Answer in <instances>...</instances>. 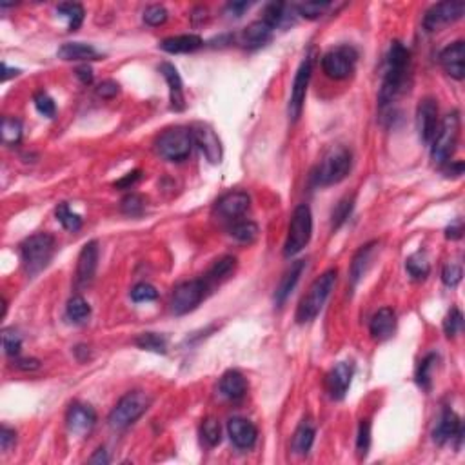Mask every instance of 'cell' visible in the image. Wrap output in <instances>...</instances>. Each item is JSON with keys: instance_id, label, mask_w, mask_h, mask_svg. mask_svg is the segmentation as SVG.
<instances>
[{"instance_id": "obj_1", "label": "cell", "mask_w": 465, "mask_h": 465, "mask_svg": "<svg viewBox=\"0 0 465 465\" xmlns=\"http://www.w3.org/2000/svg\"><path fill=\"white\" fill-rule=\"evenodd\" d=\"M409 60H411L409 49L401 42H392L391 48H389V53H387L386 75H383L382 88H380V95H378L380 106L391 104L404 91Z\"/></svg>"}, {"instance_id": "obj_46", "label": "cell", "mask_w": 465, "mask_h": 465, "mask_svg": "<svg viewBox=\"0 0 465 465\" xmlns=\"http://www.w3.org/2000/svg\"><path fill=\"white\" fill-rule=\"evenodd\" d=\"M120 209H122L124 215L138 216L142 215L144 209H146V202H144V198L140 195L131 193V195H128L124 198L122 204H120Z\"/></svg>"}, {"instance_id": "obj_12", "label": "cell", "mask_w": 465, "mask_h": 465, "mask_svg": "<svg viewBox=\"0 0 465 465\" xmlns=\"http://www.w3.org/2000/svg\"><path fill=\"white\" fill-rule=\"evenodd\" d=\"M465 13L464 2H440L433 6L424 17V28L427 31H438L447 24L460 20Z\"/></svg>"}, {"instance_id": "obj_18", "label": "cell", "mask_w": 465, "mask_h": 465, "mask_svg": "<svg viewBox=\"0 0 465 465\" xmlns=\"http://www.w3.org/2000/svg\"><path fill=\"white\" fill-rule=\"evenodd\" d=\"M440 64L449 77L462 80L465 77V44L462 40L453 42L440 53Z\"/></svg>"}, {"instance_id": "obj_15", "label": "cell", "mask_w": 465, "mask_h": 465, "mask_svg": "<svg viewBox=\"0 0 465 465\" xmlns=\"http://www.w3.org/2000/svg\"><path fill=\"white\" fill-rule=\"evenodd\" d=\"M251 198L245 191H229L216 200V213L225 220H236L249 209Z\"/></svg>"}, {"instance_id": "obj_4", "label": "cell", "mask_w": 465, "mask_h": 465, "mask_svg": "<svg viewBox=\"0 0 465 465\" xmlns=\"http://www.w3.org/2000/svg\"><path fill=\"white\" fill-rule=\"evenodd\" d=\"M55 253V238L49 233H37L28 236L20 244V256L22 264L30 276L39 274L46 265L51 262Z\"/></svg>"}, {"instance_id": "obj_25", "label": "cell", "mask_w": 465, "mask_h": 465, "mask_svg": "<svg viewBox=\"0 0 465 465\" xmlns=\"http://www.w3.org/2000/svg\"><path fill=\"white\" fill-rule=\"evenodd\" d=\"M304 269H305V260H296L294 264H291V267L285 271L282 280H280L278 287L274 291V302H276V304L282 305L285 300H287L289 294L293 293V289L296 287V284H298V280L300 276H302V273H304Z\"/></svg>"}, {"instance_id": "obj_50", "label": "cell", "mask_w": 465, "mask_h": 465, "mask_svg": "<svg viewBox=\"0 0 465 465\" xmlns=\"http://www.w3.org/2000/svg\"><path fill=\"white\" fill-rule=\"evenodd\" d=\"M167 20V10L160 4H153L144 11V22L149 26H162Z\"/></svg>"}, {"instance_id": "obj_31", "label": "cell", "mask_w": 465, "mask_h": 465, "mask_svg": "<svg viewBox=\"0 0 465 465\" xmlns=\"http://www.w3.org/2000/svg\"><path fill=\"white\" fill-rule=\"evenodd\" d=\"M289 10H293V8H289V6L282 4V2H273V4H267L264 10V20L265 24L269 26L271 30H276V28H282V26H287L289 22H293L291 20V15H289Z\"/></svg>"}, {"instance_id": "obj_26", "label": "cell", "mask_w": 465, "mask_h": 465, "mask_svg": "<svg viewBox=\"0 0 465 465\" xmlns=\"http://www.w3.org/2000/svg\"><path fill=\"white\" fill-rule=\"evenodd\" d=\"M204 46V40L198 35H177V37H169L160 42V49H164L166 53H193L196 49H200Z\"/></svg>"}, {"instance_id": "obj_52", "label": "cell", "mask_w": 465, "mask_h": 465, "mask_svg": "<svg viewBox=\"0 0 465 465\" xmlns=\"http://www.w3.org/2000/svg\"><path fill=\"white\" fill-rule=\"evenodd\" d=\"M118 91H120V86L113 80H104L102 84H98L97 95L102 98H113L117 97Z\"/></svg>"}, {"instance_id": "obj_51", "label": "cell", "mask_w": 465, "mask_h": 465, "mask_svg": "<svg viewBox=\"0 0 465 465\" xmlns=\"http://www.w3.org/2000/svg\"><path fill=\"white\" fill-rule=\"evenodd\" d=\"M462 267L458 264H447L442 271V282L447 285V287H456V285L462 282Z\"/></svg>"}, {"instance_id": "obj_11", "label": "cell", "mask_w": 465, "mask_h": 465, "mask_svg": "<svg viewBox=\"0 0 465 465\" xmlns=\"http://www.w3.org/2000/svg\"><path fill=\"white\" fill-rule=\"evenodd\" d=\"M311 71H313V60L305 59L302 64H300L298 71L294 75L293 88H291V98H289V118L296 122L302 115V109H304L305 95H307V86L309 80H311Z\"/></svg>"}, {"instance_id": "obj_24", "label": "cell", "mask_w": 465, "mask_h": 465, "mask_svg": "<svg viewBox=\"0 0 465 465\" xmlns=\"http://www.w3.org/2000/svg\"><path fill=\"white\" fill-rule=\"evenodd\" d=\"M271 37H273V30L265 24L264 20L260 19L255 20V22H251L247 28L242 30V33L238 35V42L244 48H260L265 42H269Z\"/></svg>"}, {"instance_id": "obj_44", "label": "cell", "mask_w": 465, "mask_h": 465, "mask_svg": "<svg viewBox=\"0 0 465 465\" xmlns=\"http://www.w3.org/2000/svg\"><path fill=\"white\" fill-rule=\"evenodd\" d=\"M2 348H4V353L10 354V357H15L20 353L22 338L15 329H4L2 331Z\"/></svg>"}, {"instance_id": "obj_6", "label": "cell", "mask_w": 465, "mask_h": 465, "mask_svg": "<svg viewBox=\"0 0 465 465\" xmlns=\"http://www.w3.org/2000/svg\"><path fill=\"white\" fill-rule=\"evenodd\" d=\"M311 235H313V215H311L309 206L300 204L293 211V216H291V222H289L287 238H285L284 244V255L287 258L298 255L300 251L309 244Z\"/></svg>"}, {"instance_id": "obj_41", "label": "cell", "mask_w": 465, "mask_h": 465, "mask_svg": "<svg viewBox=\"0 0 465 465\" xmlns=\"http://www.w3.org/2000/svg\"><path fill=\"white\" fill-rule=\"evenodd\" d=\"M329 8H331V2H305V4L296 6V11H298L300 17L314 20L325 15Z\"/></svg>"}, {"instance_id": "obj_58", "label": "cell", "mask_w": 465, "mask_h": 465, "mask_svg": "<svg viewBox=\"0 0 465 465\" xmlns=\"http://www.w3.org/2000/svg\"><path fill=\"white\" fill-rule=\"evenodd\" d=\"M247 8H249V4H247V2H231V4L227 6V10H229L235 17H240L242 13L247 10Z\"/></svg>"}, {"instance_id": "obj_19", "label": "cell", "mask_w": 465, "mask_h": 465, "mask_svg": "<svg viewBox=\"0 0 465 465\" xmlns=\"http://www.w3.org/2000/svg\"><path fill=\"white\" fill-rule=\"evenodd\" d=\"M227 433H229L231 442L238 449H251V447L255 446L256 436H258L255 424L247 420V418L240 417L231 418L227 421Z\"/></svg>"}, {"instance_id": "obj_45", "label": "cell", "mask_w": 465, "mask_h": 465, "mask_svg": "<svg viewBox=\"0 0 465 465\" xmlns=\"http://www.w3.org/2000/svg\"><path fill=\"white\" fill-rule=\"evenodd\" d=\"M158 298V291L153 287L151 284L140 282L131 289V300L137 304H144V302H153Z\"/></svg>"}, {"instance_id": "obj_13", "label": "cell", "mask_w": 465, "mask_h": 465, "mask_svg": "<svg viewBox=\"0 0 465 465\" xmlns=\"http://www.w3.org/2000/svg\"><path fill=\"white\" fill-rule=\"evenodd\" d=\"M438 104L435 98L427 97L420 100L417 109V128L420 140L424 144H431L438 131Z\"/></svg>"}, {"instance_id": "obj_33", "label": "cell", "mask_w": 465, "mask_h": 465, "mask_svg": "<svg viewBox=\"0 0 465 465\" xmlns=\"http://www.w3.org/2000/svg\"><path fill=\"white\" fill-rule=\"evenodd\" d=\"M57 13L68 20L69 31L79 30L80 26H82V22H84V15H86V13H84L82 6L77 4V2H64V4H59V8H57Z\"/></svg>"}, {"instance_id": "obj_22", "label": "cell", "mask_w": 465, "mask_h": 465, "mask_svg": "<svg viewBox=\"0 0 465 465\" xmlns=\"http://www.w3.org/2000/svg\"><path fill=\"white\" fill-rule=\"evenodd\" d=\"M397 331V313L391 307L378 309L377 313L372 314L371 322H369V333L374 340L383 342L387 338H391Z\"/></svg>"}, {"instance_id": "obj_42", "label": "cell", "mask_w": 465, "mask_h": 465, "mask_svg": "<svg viewBox=\"0 0 465 465\" xmlns=\"http://www.w3.org/2000/svg\"><path fill=\"white\" fill-rule=\"evenodd\" d=\"M353 204H354L353 196H345V198H342V200L338 202L336 207L333 209V215H331L334 229H338L343 222L348 220L349 215H351V211H353Z\"/></svg>"}, {"instance_id": "obj_59", "label": "cell", "mask_w": 465, "mask_h": 465, "mask_svg": "<svg viewBox=\"0 0 465 465\" xmlns=\"http://www.w3.org/2000/svg\"><path fill=\"white\" fill-rule=\"evenodd\" d=\"M108 462H109V458L104 449H98L97 453L89 458V464H108Z\"/></svg>"}, {"instance_id": "obj_16", "label": "cell", "mask_w": 465, "mask_h": 465, "mask_svg": "<svg viewBox=\"0 0 465 465\" xmlns=\"http://www.w3.org/2000/svg\"><path fill=\"white\" fill-rule=\"evenodd\" d=\"M462 438H464V426H462L460 417L455 411L446 409L442 412L440 420H438L435 431H433V440L444 446L450 440L462 442Z\"/></svg>"}, {"instance_id": "obj_43", "label": "cell", "mask_w": 465, "mask_h": 465, "mask_svg": "<svg viewBox=\"0 0 465 465\" xmlns=\"http://www.w3.org/2000/svg\"><path fill=\"white\" fill-rule=\"evenodd\" d=\"M371 447V421L362 420L358 427V438H357V449L360 458H366Z\"/></svg>"}, {"instance_id": "obj_48", "label": "cell", "mask_w": 465, "mask_h": 465, "mask_svg": "<svg viewBox=\"0 0 465 465\" xmlns=\"http://www.w3.org/2000/svg\"><path fill=\"white\" fill-rule=\"evenodd\" d=\"M462 325H464V314H462L460 309L453 307L444 320V331L449 338L456 336L462 331Z\"/></svg>"}, {"instance_id": "obj_40", "label": "cell", "mask_w": 465, "mask_h": 465, "mask_svg": "<svg viewBox=\"0 0 465 465\" xmlns=\"http://www.w3.org/2000/svg\"><path fill=\"white\" fill-rule=\"evenodd\" d=\"M436 360H438V357H436L435 353H431L427 354V357L420 362V366H418L417 383L420 387H424V389H429V387H431V369L435 368Z\"/></svg>"}, {"instance_id": "obj_21", "label": "cell", "mask_w": 465, "mask_h": 465, "mask_svg": "<svg viewBox=\"0 0 465 465\" xmlns=\"http://www.w3.org/2000/svg\"><path fill=\"white\" fill-rule=\"evenodd\" d=\"M98 265V244L95 240L84 245L77 264V284L88 285L93 280Z\"/></svg>"}, {"instance_id": "obj_49", "label": "cell", "mask_w": 465, "mask_h": 465, "mask_svg": "<svg viewBox=\"0 0 465 465\" xmlns=\"http://www.w3.org/2000/svg\"><path fill=\"white\" fill-rule=\"evenodd\" d=\"M33 102H35V108H37V111H39L40 115H44V117H48V118L55 117V113H57V106H55V100L49 97L48 93L39 91V93L35 95Z\"/></svg>"}, {"instance_id": "obj_53", "label": "cell", "mask_w": 465, "mask_h": 465, "mask_svg": "<svg viewBox=\"0 0 465 465\" xmlns=\"http://www.w3.org/2000/svg\"><path fill=\"white\" fill-rule=\"evenodd\" d=\"M140 178H142V171H140V169H135V171H129L128 175H124L120 180L115 182V187H118V189H129V187L135 186Z\"/></svg>"}, {"instance_id": "obj_29", "label": "cell", "mask_w": 465, "mask_h": 465, "mask_svg": "<svg viewBox=\"0 0 465 465\" xmlns=\"http://www.w3.org/2000/svg\"><path fill=\"white\" fill-rule=\"evenodd\" d=\"M57 55L62 60H95L100 57L97 49L86 42H68V44L60 46Z\"/></svg>"}, {"instance_id": "obj_20", "label": "cell", "mask_w": 465, "mask_h": 465, "mask_svg": "<svg viewBox=\"0 0 465 465\" xmlns=\"http://www.w3.org/2000/svg\"><path fill=\"white\" fill-rule=\"evenodd\" d=\"M66 421H68V429L73 435H86V433L93 429L95 421H97V415L86 404H73L68 409Z\"/></svg>"}, {"instance_id": "obj_7", "label": "cell", "mask_w": 465, "mask_h": 465, "mask_svg": "<svg viewBox=\"0 0 465 465\" xmlns=\"http://www.w3.org/2000/svg\"><path fill=\"white\" fill-rule=\"evenodd\" d=\"M193 133L189 128L184 126H175L162 133L157 138V151L160 157L171 162L186 160L191 155L193 149Z\"/></svg>"}, {"instance_id": "obj_30", "label": "cell", "mask_w": 465, "mask_h": 465, "mask_svg": "<svg viewBox=\"0 0 465 465\" xmlns=\"http://www.w3.org/2000/svg\"><path fill=\"white\" fill-rule=\"evenodd\" d=\"M314 442V427L311 421H302L298 426V429L294 431L293 442H291V447H293V453L298 456L309 455V450L313 447Z\"/></svg>"}, {"instance_id": "obj_32", "label": "cell", "mask_w": 465, "mask_h": 465, "mask_svg": "<svg viewBox=\"0 0 465 465\" xmlns=\"http://www.w3.org/2000/svg\"><path fill=\"white\" fill-rule=\"evenodd\" d=\"M231 236L242 244H251L258 236V225L251 220H235V224L229 227Z\"/></svg>"}, {"instance_id": "obj_2", "label": "cell", "mask_w": 465, "mask_h": 465, "mask_svg": "<svg viewBox=\"0 0 465 465\" xmlns=\"http://www.w3.org/2000/svg\"><path fill=\"white\" fill-rule=\"evenodd\" d=\"M336 269H328L322 276L314 280L311 287L307 289V293L300 300L298 309H296V322L298 323H309L313 322L319 313L322 311L323 304L328 302L329 294L336 285Z\"/></svg>"}, {"instance_id": "obj_56", "label": "cell", "mask_w": 465, "mask_h": 465, "mask_svg": "<svg viewBox=\"0 0 465 465\" xmlns=\"http://www.w3.org/2000/svg\"><path fill=\"white\" fill-rule=\"evenodd\" d=\"M77 77L82 84H91L93 82V69L89 66H80V68H77Z\"/></svg>"}, {"instance_id": "obj_3", "label": "cell", "mask_w": 465, "mask_h": 465, "mask_svg": "<svg viewBox=\"0 0 465 465\" xmlns=\"http://www.w3.org/2000/svg\"><path fill=\"white\" fill-rule=\"evenodd\" d=\"M351 166H353V155L348 147L333 146L320 160L314 171V182L319 186H334L348 177Z\"/></svg>"}, {"instance_id": "obj_55", "label": "cell", "mask_w": 465, "mask_h": 465, "mask_svg": "<svg viewBox=\"0 0 465 465\" xmlns=\"http://www.w3.org/2000/svg\"><path fill=\"white\" fill-rule=\"evenodd\" d=\"M17 369H22V371H35V369L40 368L39 360H35V358H24V360H19L15 363Z\"/></svg>"}, {"instance_id": "obj_17", "label": "cell", "mask_w": 465, "mask_h": 465, "mask_svg": "<svg viewBox=\"0 0 465 465\" xmlns=\"http://www.w3.org/2000/svg\"><path fill=\"white\" fill-rule=\"evenodd\" d=\"M351 378H353V366L349 362L336 363L325 378L329 397L333 400H343L351 386Z\"/></svg>"}, {"instance_id": "obj_27", "label": "cell", "mask_w": 465, "mask_h": 465, "mask_svg": "<svg viewBox=\"0 0 465 465\" xmlns=\"http://www.w3.org/2000/svg\"><path fill=\"white\" fill-rule=\"evenodd\" d=\"M220 392L229 400H242L247 392V380L240 371L231 369L222 377Z\"/></svg>"}, {"instance_id": "obj_60", "label": "cell", "mask_w": 465, "mask_h": 465, "mask_svg": "<svg viewBox=\"0 0 465 465\" xmlns=\"http://www.w3.org/2000/svg\"><path fill=\"white\" fill-rule=\"evenodd\" d=\"M19 73H20V69H10L8 68V64H2V82L10 80L11 77H17Z\"/></svg>"}, {"instance_id": "obj_10", "label": "cell", "mask_w": 465, "mask_h": 465, "mask_svg": "<svg viewBox=\"0 0 465 465\" xmlns=\"http://www.w3.org/2000/svg\"><path fill=\"white\" fill-rule=\"evenodd\" d=\"M357 53L351 48H336L323 55L322 69L329 79L343 80L354 71Z\"/></svg>"}, {"instance_id": "obj_5", "label": "cell", "mask_w": 465, "mask_h": 465, "mask_svg": "<svg viewBox=\"0 0 465 465\" xmlns=\"http://www.w3.org/2000/svg\"><path fill=\"white\" fill-rule=\"evenodd\" d=\"M151 401L153 398L144 391H131L124 395L117 406L113 407V411L109 412V426L113 429H126L142 417L151 406Z\"/></svg>"}, {"instance_id": "obj_36", "label": "cell", "mask_w": 465, "mask_h": 465, "mask_svg": "<svg viewBox=\"0 0 465 465\" xmlns=\"http://www.w3.org/2000/svg\"><path fill=\"white\" fill-rule=\"evenodd\" d=\"M135 343H137L140 349H144V351H151V353L166 354V351H167V340L158 333L138 334Z\"/></svg>"}, {"instance_id": "obj_54", "label": "cell", "mask_w": 465, "mask_h": 465, "mask_svg": "<svg viewBox=\"0 0 465 465\" xmlns=\"http://www.w3.org/2000/svg\"><path fill=\"white\" fill-rule=\"evenodd\" d=\"M15 442H17V433L13 431V429H10V427L2 426V429H0V447H2V450L10 449Z\"/></svg>"}, {"instance_id": "obj_8", "label": "cell", "mask_w": 465, "mask_h": 465, "mask_svg": "<svg viewBox=\"0 0 465 465\" xmlns=\"http://www.w3.org/2000/svg\"><path fill=\"white\" fill-rule=\"evenodd\" d=\"M458 137H460V115L458 111H453L442 120L431 142V157L436 164L449 162L458 144Z\"/></svg>"}, {"instance_id": "obj_14", "label": "cell", "mask_w": 465, "mask_h": 465, "mask_svg": "<svg viewBox=\"0 0 465 465\" xmlns=\"http://www.w3.org/2000/svg\"><path fill=\"white\" fill-rule=\"evenodd\" d=\"M193 140L200 151L206 155L211 164H220L222 162V144L215 129L211 128L209 124H195L191 128Z\"/></svg>"}, {"instance_id": "obj_61", "label": "cell", "mask_w": 465, "mask_h": 465, "mask_svg": "<svg viewBox=\"0 0 465 465\" xmlns=\"http://www.w3.org/2000/svg\"><path fill=\"white\" fill-rule=\"evenodd\" d=\"M446 173H450L453 177H460L462 173H464V164H462V162H456L455 166L447 167Z\"/></svg>"}, {"instance_id": "obj_34", "label": "cell", "mask_w": 465, "mask_h": 465, "mask_svg": "<svg viewBox=\"0 0 465 465\" xmlns=\"http://www.w3.org/2000/svg\"><path fill=\"white\" fill-rule=\"evenodd\" d=\"M66 313H68V319L71 320V322L84 323L89 319V314H91V307H89L88 302H86L80 294H75V296L69 298Z\"/></svg>"}, {"instance_id": "obj_37", "label": "cell", "mask_w": 465, "mask_h": 465, "mask_svg": "<svg viewBox=\"0 0 465 465\" xmlns=\"http://www.w3.org/2000/svg\"><path fill=\"white\" fill-rule=\"evenodd\" d=\"M406 269L415 280H424L427 278L431 267H429V262H427L426 256L421 255V253H415V255H411L406 260Z\"/></svg>"}, {"instance_id": "obj_35", "label": "cell", "mask_w": 465, "mask_h": 465, "mask_svg": "<svg viewBox=\"0 0 465 465\" xmlns=\"http://www.w3.org/2000/svg\"><path fill=\"white\" fill-rule=\"evenodd\" d=\"M235 265H236V258H233V256H222V258H218L213 264V267L209 269V273H207V276L204 280H206V284H213V282H218V280L225 278V276H229L233 271H235Z\"/></svg>"}, {"instance_id": "obj_47", "label": "cell", "mask_w": 465, "mask_h": 465, "mask_svg": "<svg viewBox=\"0 0 465 465\" xmlns=\"http://www.w3.org/2000/svg\"><path fill=\"white\" fill-rule=\"evenodd\" d=\"M202 438L209 444V446H216L222 440V429L220 424L215 418H207L202 424Z\"/></svg>"}, {"instance_id": "obj_9", "label": "cell", "mask_w": 465, "mask_h": 465, "mask_svg": "<svg viewBox=\"0 0 465 465\" xmlns=\"http://www.w3.org/2000/svg\"><path fill=\"white\" fill-rule=\"evenodd\" d=\"M209 285L206 284V280H187V282H182L175 287L171 296V311L178 316L182 314H187L195 311L200 302L206 296V291Z\"/></svg>"}, {"instance_id": "obj_23", "label": "cell", "mask_w": 465, "mask_h": 465, "mask_svg": "<svg viewBox=\"0 0 465 465\" xmlns=\"http://www.w3.org/2000/svg\"><path fill=\"white\" fill-rule=\"evenodd\" d=\"M158 71L162 77L166 79L167 86H169V102L175 111H184L186 108V100H184V84H182L180 75H178L177 68L169 62H162L158 66Z\"/></svg>"}, {"instance_id": "obj_38", "label": "cell", "mask_w": 465, "mask_h": 465, "mask_svg": "<svg viewBox=\"0 0 465 465\" xmlns=\"http://www.w3.org/2000/svg\"><path fill=\"white\" fill-rule=\"evenodd\" d=\"M55 215H57V220L64 225L68 231H79L82 227V216L79 213L69 209L68 204H60L57 209H55Z\"/></svg>"}, {"instance_id": "obj_28", "label": "cell", "mask_w": 465, "mask_h": 465, "mask_svg": "<svg viewBox=\"0 0 465 465\" xmlns=\"http://www.w3.org/2000/svg\"><path fill=\"white\" fill-rule=\"evenodd\" d=\"M377 245H378L377 242H369V244L362 245V247L357 251V255L353 256V262H351V282H353V284H358V282L363 278V274H366L369 264H371Z\"/></svg>"}, {"instance_id": "obj_57", "label": "cell", "mask_w": 465, "mask_h": 465, "mask_svg": "<svg viewBox=\"0 0 465 465\" xmlns=\"http://www.w3.org/2000/svg\"><path fill=\"white\" fill-rule=\"evenodd\" d=\"M462 224L458 222V224L455 225H449L446 229V236L447 238H450V240H458V238H462Z\"/></svg>"}, {"instance_id": "obj_39", "label": "cell", "mask_w": 465, "mask_h": 465, "mask_svg": "<svg viewBox=\"0 0 465 465\" xmlns=\"http://www.w3.org/2000/svg\"><path fill=\"white\" fill-rule=\"evenodd\" d=\"M22 138V122L19 118H10L6 117L2 120V140L8 146H15L20 142Z\"/></svg>"}]
</instances>
